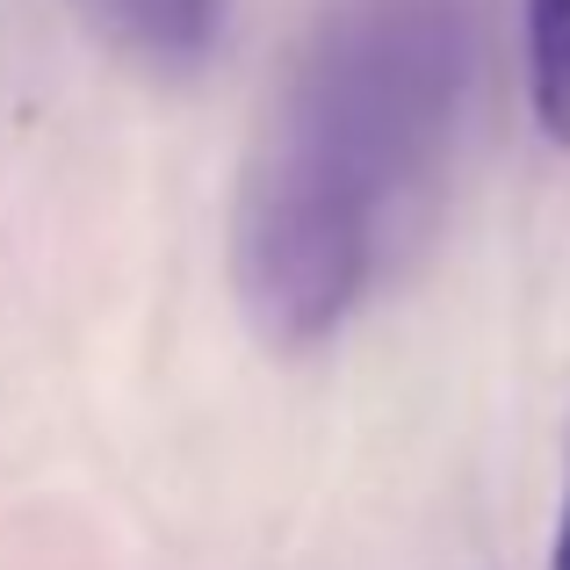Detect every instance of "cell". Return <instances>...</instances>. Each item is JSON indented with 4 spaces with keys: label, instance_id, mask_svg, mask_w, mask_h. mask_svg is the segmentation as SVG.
<instances>
[{
    "label": "cell",
    "instance_id": "obj_1",
    "mask_svg": "<svg viewBox=\"0 0 570 570\" xmlns=\"http://www.w3.org/2000/svg\"><path fill=\"white\" fill-rule=\"evenodd\" d=\"M470 101L462 0H347L289 58L232 195V289L275 354L362 311Z\"/></svg>",
    "mask_w": 570,
    "mask_h": 570
},
{
    "label": "cell",
    "instance_id": "obj_2",
    "mask_svg": "<svg viewBox=\"0 0 570 570\" xmlns=\"http://www.w3.org/2000/svg\"><path fill=\"white\" fill-rule=\"evenodd\" d=\"M116 58L153 72H195L217 51L224 0H66Z\"/></svg>",
    "mask_w": 570,
    "mask_h": 570
},
{
    "label": "cell",
    "instance_id": "obj_3",
    "mask_svg": "<svg viewBox=\"0 0 570 570\" xmlns=\"http://www.w3.org/2000/svg\"><path fill=\"white\" fill-rule=\"evenodd\" d=\"M528 101L534 124L570 153V0H528Z\"/></svg>",
    "mask_w": 570,
    "mask_h": 570
},
{
    "label": "cell",
    "instance_id": "obj_4",
    "mask_svg": "<svg viewBox=\"0 0 570 570\" xmlns=\"http://www.w3.org/2000/svg\"><path fill=\"white\" fill-rule=\"evenodd\" d=\"M549 570H570V476H563V513H557V549H549Z\"/></svg>",
    "mask_w": 570,
    "mask_h": 570
}]
</instances>
